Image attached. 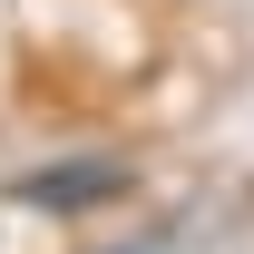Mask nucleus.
<instances>
[{
    "mask_svg": "<svg viewBox=\"0 0 254 254\" xmlns=\"http://www.w3.org/2000/svg\"><path fill=\"white\" fill-rule=\"evenodd\" d=\"M127 195V166L98 157V166H39L20 176V205H49V215H88V205H118Z\"/></svg>",
    "mask_w": 254,
    "mask_h": 254,
    "instance_id": "nucleus-1",
    "label": "nucleus"
}]
</instances>
